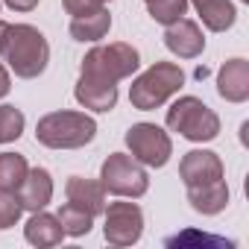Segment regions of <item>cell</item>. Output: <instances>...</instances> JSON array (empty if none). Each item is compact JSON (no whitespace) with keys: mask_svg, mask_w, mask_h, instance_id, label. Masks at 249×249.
I'll return each mask as SVG.
<instances>
[{"mask_svg":"<svg viewBox=\"0 0 249 249\" xmlns=\"http://www.w3.org/2000/svg\"><path fill=\"white\" fill-rule=\"evenodd\" d=\"M141 56L132 44H100L94 50L85 53L82 59V73H79V85H91V88H117L120 79H126L138 71Z\"/></svg>","mask_w":249,"mask_h":249,"instance_id":"6da1fadb","label":"cell"},{"mask_svg":"<svg viewBox=\"0 0 249 249\" xmlns=\"http://www.w3.org/2000/svg\"><path fill=\"white\" fill-rule=\"evenodd\" d=\"M144 3H150V0H144Z\"/></svg>","mask_w":249,"mask_h":249,"instance_id":"83f0119b","label":"cell"},{"mask_svg":"<svg viewBox=\"0 0 249 249\" xmlns=\"http://www.w3.org/2000/svg\"><path fill=\"white\" fill-rule=\"evenodd\" d=\"M191 3L196 6L202 24H205L211 33H226V30L234 24V18H237L231 0H191Z\"/></svg>","mask_w":249,"mask_h":249,"instance_id":"e0dca14e","label":"cell"},{"mask_svg":"<svg viewBox=\"0 0 249 249\" xmlns=\"http://www.w3.org/2000/svg\"><path fill=\"white\" fill-rule=\"evenodd\" d=\"M103 234L111 246H132L144 234V211L135 202H111L106 211Z\"/></svg>","mask_w":249,"mask_h":249,"instance_id":"ba28073f","label":"cell"},{"mask_svg":"<svg viewBox=\"0 0 249 249\" xmlns=\"http://www.w3.org/2000/svg\"><path fill=\"white\" fill-rule=\"evenodd\" d=\"M21 211L24 208H21V202H18L15 194H0V231L15 226L21 220Z\"/></svg>","mask_w":249,"mask_h":249,"instance_id":"7402d4cb","label":"cell"},{"mask_svg":"<svg viewBox=\"0 0 249 249\" xmlns=\"http://www.w3.org/2000/svg\"><path fill=\"white\" fill-rule=\"evenodd\" d=\"M15 196H18L21 208H27V211H41V208L53 199V179H50V173H47L44 167L30 170Z\"/></svg>","mask_w":249,"mask_h":249,"instance_id":"4fadbf2b","label":"cell"},{"mask_svg":"<svg viewBox=\"0 0 249 249\" xmlns=\"http://www.w3.org/2000/svg\"><path fill=\"white\" fill-rule=\"evenodd\" d=\"M9 30H12V27H9L6 21H0V53L6 50V41H9Z\"/></svg>","mask_w":249,"mask_h":249,"instance_id":"4316f807","label":"cell"},{"mask_svg":"<svg viewBox=\"0 0 249 249\" xmlns=\"http://www.w3.org/2000/svg\"><path fill=\"white\" fill-rule=\"evenodd\" d=\"M108 30H111V15L106 6L88 12V15H76L71 21V38L73 41H100V38H106Z\"/></svg>","mask_w":249,"mask_h":249,"instance_id":"2e32d148","label":"cell"},{"mask_svg":"<svg viewBox=\"0 0 249 249\" xmlns=\"http://www.w3.org/2000/svg\"><path fill=\"white\" fill-rule=\"evenodd\" d=\"M65 194H68V202L88 211L91 217L103 214L106 211V188L94 179H82V176H71L68 185H65Z\"/></svg>","mask_w":249,"mask_h":249,"instance_id":"7c38bea8","label":"cell"},{"mask_svg":"<svg viewBox=\"0 0 249 249\" xmlns=\"http://www.w3.org/2000/svg\"><path fill=\"white\" fill-rule=\"evenodd\" d=\"M24 237H27L33 246H56V243H62L65 231H62V223H59L53 214L33 211V217H30L27 226H24Z\"/></svg>","mask_w":249,"mask_h":249,"instance_id":"9a60e30c","label":"cell"},{"mask_svg":"<svg viewBox=\"0 0 249 249\" xmlns=\"http://www.w3.org/2000/svg\"><path fill=\"white\" fill-rule=\"evenodd\" d=\"M150 15H153V21H159V24H173V21H179V18H185V12H188V0H150Z\"/></svg>","mask_w":249,"mask_h":249,"instance_id":"44dd1931","label":"cell"},{"mask_svg":"<svg viewBox=\"0 0 249 249\" xmlns=\"http://www.w3.org/2000/svg\"><path fill=\"white\" fill-rule=\"evenodd\" d=\"M30 173V164L18 153H0V194H18Z\"/></svg>","mask_w":249,"mask_h":249,"instance_id":"ac0fdd59","label":"cell"},{"mask_svg":"<svg viewBox=\"0 0 249 249\" xmlns=\"http://www.w3.org/2000/svg\"><path fill=\"white\" fill-rule=\"evenodd\" d=\"M179 176H182L185 188L208 185V182L223 179V161L211 150H191V153H185V159L179 164Z\"/></svg>","mask_w":249,"mask_h":249,"instance_id":"9c48e42d","label":"cell"},{"mask_svg":"<svg viewBox=\"0 0 249 249\" xmlns=\"http://www.w3.org/2000/svg\"><path fill=\"white\" fill-rule=\"evenodd\" d=\"M185 85V73L179 65L173 62H156L153 68H147L129 88V103L141 111L159 108L164 106L179 88Z\"/></svg>","mask_w":249,"mask_h":249,"instance_id":"277c9868","label":"cell"},{"mask_svg":"<svg viewBox=\"0 0 249 249\" xmlns=\"http://www.w3.org/2000/svg\"><path fill=\"white\" fill-rule=\"evenodd\" d=\"M100 185L106 188V194L138 199V196L147 194L150 176H147V170L138 159H132L126 153H111L100 167Z\"/></svg>","mask_w":249,"mask_h":249,"instance_id":"8992f818","label":"cell"},{"mask_svg":"<svg viewBox=\"0 0 249 249\" xmlns=\"http://www.w3.org/2000/svg\"><path fill=\"white\" fill-rule=\"evenodd\" d=\"M167 126L188 141H214L220 135V117L199 97H179L167 108Z\"/></svg>","mask_w":249,"mask_h":249,"instance_id":"5b68a950","label":"cell"},{"mask_svg":"<svg viewBox=\"0 0 249 249\" xmlns=\"http://www.w3.org/2000/svg\"><path fill=\"white\" fill-rule=\"evenodd\" d=\"M3 3H6L9 9H15V12H30V9L38 6V0H3Z\"/></svg>","mask_w":249,"mask_h":249,"instance_id":"d4e9b609","label":"cell"},{"mask_svg":"<svg viewBox=\"0 0 249 249\" xmlns=\"http://www.w3.org/2000/svg\"><path fill=\"white\" fill-rule=\"evenodd\" d=\"M126 147L132 159H138L147 167H164L173 156V141L170 135L156 126V123H135L126 132Z\"/></svg>","mask_w":249,"mask_h":249,"instance_id":"52a82bcc","label":"cell"},{"mask_svg":"<svg viewBox=\"0 0 249 249\" xmlns=\"http://www.w3.org/2000/svg\"><path fill=\"white\" fill-rule=\"evenodd\" d=\"M56 220L62 223V231L71 234V237L88 234V231H91V223H94V217H91L88 211H82V208H76V205H71V202H65V205L59 208Z\"/></svg>","mask_w":249,"mask_h":249,"instance_id":"d6986e66","label":"cell"},{"mask_svg":"<svg viewBox=\"0 0 249 249\" xmlns=\"http://www.w3.org/2000/svg\"><path fill=\"white\" fill-rule=\"evenodd\" d=\"M65 3V12L68 15H88V12H94V9H103L108 0H62Z\"/></svg>","mask_w":249,"mask_h":249,"instance_id":"cb8c5ba5","label":"cell"},{"mask_svg":"<svg viewBox=\"0 0 249 249\" xmlns=\"http://www.w3.org/2000/svg\"><path fill=\"white\" fill-rule=\"evenodd\" d=\"M188 202H191V208L199 211V214H220V211L229 205V188H226L223 179L208 182V185L188 188Z\"/></svg>","mask_w":249,"mask_h":249,"instance_id":"5bb4252c","label":"cell"},{"mask_svg":"<svg viewBox=\"0 0 249 249\" xmlns=\"http://www.w3.org/2000/svg\"><path fill=\"white\" fill-rule=\"evenodd\" d=\"M9 68L15 71V76L21 79H36L47 71V62H50V44L47 38L30 27V24H15L9 30V41H6V50H3Z\"/></svg>","mask_w":249,"mask_h":249,"instance_id":"3957f363","label":"cell"},{"mask_svg":"<svg viewBox=\"0 0 249 249\" xmlns=\"http://www.w3.org/2000/svg\"><path fill=\"white\" fill-rule=\"evenodd\" d=\"M9 88H12V85H9V73H6V68H3V65H0V100L9 94Z\"/></svg>","mask_w":249,"mask_h":249,"instance_id":"484cf974","label":"cell"},{"mask_svg":"<svg viewBox=\"0 0 249 249\" xmlns=\"http://www.w3.org/2000/svg\"><path fill=\"white\" fill-rule=\"evenodd\" d=\"M97 135V123L85 111H50L38 120L36 138L50 150H79Z\"/></svg>","mask_w":249,"mask_h":249,"instance_id":"7a4b0ae2","label":"cell"},{"mask_svg":"<svg viewBox=\"0 0 249 249\" xmlns=\"http://www.w3.org/2000/svg\"><path fill=\"white\" fill-rule=\"evenodd\" d=\"M164 44H167V50H170L173 56H179V59H196V56L205 50V36H202V30H199L196 21L179 18V21L167 24V30H164Z\"/></svg>","mask_w":249,"mask_h":249,"instance_id":"30bf717a","label":"cell"},{"mask_svg":"<svg viewBox=\"0 0 249 249\" xmlns=\"http://www.w3.org/2000/svg\"><path fill=\"white\" fill-rule=\"evenodd\" d=\"M27 126L24 120V111L15 108V106H0V144H9V141H18L21 132Z\"/></svg>","mask_w":249,"mask_h":249,"instance_id":"ffe728a7","label":"cell"},{"mask_svg":"<svg viewBox=\"0 0 249 249\" xmlns=\"http://www.w3.org/2000/svg\"><path fill=\"white\" fill-rule=\"evenodd\" d=\"M173 243H208V246H234V240H223V237H214V234H199V231H185V234L167 237V246H173Z\"/></svg>","mask_w":249,"mask_h":249,"instance_id":"603a6c76","label":"cell"},{"mask_svg":"<svg viewBox=\"0 0 249 249\" xmlns=\"http://www.w3.org/2000/svg\"><path fill=\"white\" fill-rule=\"evenodd\" d=\"M217 91L229 103H243L249 97V62L246 59H229L220 68Z\"/></svg>","mask_w":249,"mask_h":249,"instance_id":"8fae6325","label":"cell"}]
</instances>
